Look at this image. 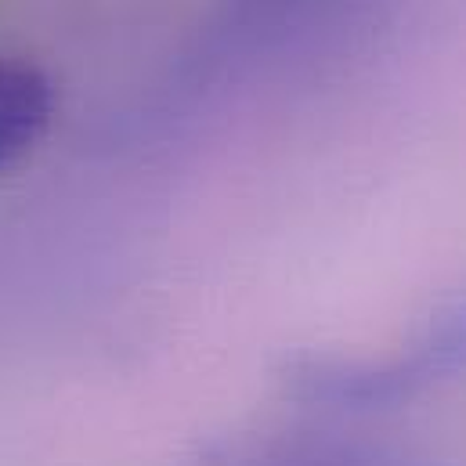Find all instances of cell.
<instances>
[{
  "label": "cell",
  "instance_id": "obj_1",
  "mask_svg": "<svg viewBox=\"0 0 466 466\" xmlns=\"http://www.w3.org/2000/svg\"><path fill=\"white\" fill-rule=\"evenodd\" d=\"M55 119V87L25 58L0 55V174L18 167Z\"/></svg>",
  "mask_w": 466,
  "mask_h": 466
}]
</instances>
